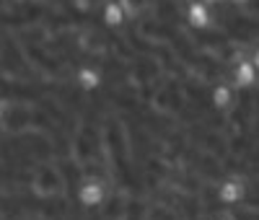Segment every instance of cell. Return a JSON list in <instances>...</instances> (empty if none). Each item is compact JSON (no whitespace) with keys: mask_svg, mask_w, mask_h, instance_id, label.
<instances>
[{"mask_svg":"<svg viewBox=\"0 0 259 220\" xmlns=\"http://www.w3.org/2000/svg\"><path fill=\"white\" fill-rule=\"evenodd\" d=\"M75 200H78L80 207H89V210L101 207V205L106 202V187H104L101 182H96V179H85V182L75 189Z\"/></svg>","mask_w":259,"mask_h":220,"instance_id":"1","label":"cell"},{"mask_svg":"<svg viewBox=\"0 0 259 220\" xmlns=\"http://www.w3.org/2000/svg\"><path fill=\"white\" fill-rule=\"evenodd\" d=\"M184 21H187L192 29L205 31V29L212 26V8L205 6L202 0H189L187 8H184Z\"/></svg>","mask_w":259,"mask_h":220,"instance_id":"2","label":"cell"},{"mask_svg":"<svg viewBox=\"0 0 259 220\" xmlns=\"http://www.w3.org/2000/svg\"><path fill=\"white\" fill-rule=\"evenodd\" d=\"M246 182L244 179H223L218 184V192H215V197H218L221 205H239L246 200Z\"/></svg>","mask_w":259,"mask_h":220,"instance_id":"3","label":"cell"},{"mask_svg":"<svg viewBox=\"0 0 259 220\" xmlns=\"http://www.w3.org/2000/svg\"><path fill=\"white\" fill-rule=\"evenodd\" d=\"M259 83V73L254 70L251 60H241L239 65L233 68V75H231V88L233 91H249Z\"/></svg>","mask_w":259,"mask_h":220,"instance_id":"4","label":"cell"},{"mask_svg":"<svg viewBox=\"0 0 259 220\" xmlns=\"http://www.w3.org/2000/svg\"><path fill=\"white\" fill-rule=\"evenodd\" d=\"M73 85L78 88V91L91 94V91H96V88L101 85V75H99V70L89 68V65H80V68L73 73Z\"/></svg>","mask_w":259,"mask_h":220,"instance_id":"5","label":"cell"},{"mask_svg":"<svg viewBox=\"0 0 259 220\" xmlns=\"http://www.w3.org/2000/svg\"><path fill=\"white\" fill-rule=\"evenodd\" d=\"M233 99H236V91L231 88V83H218V85L210 91V104H212V109H218V112H226V109H231Z\"/></svg>","mask_w":259,"mask_h":220,"instance_id":"6","label":"cell"},{"mask_svg":"<svg viewBox=\"0 0 259 220\" xmlns=\"http://www.w3.org/2000/svg\"><path fill=\"white\" fill-rule=\"evenodd\" d=\"M99 21H101L106 29H119V26L124 24V13H122V8H119L117 0L104 3V8H101V13H99Z\"/></svg>","mask_w":259,"mask_h":220,"instance_id":"7","label":"cell"},{"mask_svg":"<svg viewBox=\"0 0 259 220\" xmlns=\"http://www.w3.org/2000/svg\"><path fill=\"white\" fill-rule=\"evenodd\" d=\"M8 114H11V101L6 96H0V124L8 119Z\"/></svg>","mask_w":259,"mask_h":220,"instance_id":"8","label":"cell"},{"mask_svg":"<svg viewBox=\"0 0 259 220\" xmlns=\"http://www.w3.org/2000/svg\"><path fill=\"white\" fill-rule=\"evenodd\" d=\"M249 60H251V65H254V70H256V73H259V50H254V52H251V57H249Z\"/></svg>","mask_w":259,"mask_h":220,"instance_id":"9","label":"cell"},{"mask_svg":"<svg viewBox=\"0 0 259 220\" xmlns=\"http://www.w3.org/2000/svg\"><path fill=\"white\" fill-rule=\"evenodd\" d=\"M228 3H233V6H246V3H251V0H228Z\"/></svg>","mask_w":259,"mask_h":220,"instance_id":"10","label":"cell"},{"mask_svg":"<svg viewBox=\"0 0 259 220\" xmlns=\"http://www.w3.org/2000/svg\"><path fill=\"white\" fill-rule=\"evenodd\" d=\"M202 3H205V6H210V8H212V6H218V3H223V0H202Z\"/></svg>","mask_w":259,"mask_h":220,"instance_id":"11","label":"cell"},{"mask_svg":"<svg viewBox=\"0 0 259 220\" xmlns=\"http://www.w3.org/2000/svg\"><path fill=\"white\" fill-rule=\"evenodd\" d=\"M231 212H226V215H221V217H215V220H233V217H228Z\"/></svg>","mask_w":259,"mask_h":220,"instance_id":"12","label":"cell"},{"mask_svg":"<svg viewBox=\"0 0 259 220\" xmlns=\"http://www.w3.org/2000/svg\"><path fill=\"white\" fill-rule=\"evenodd\" d=\"M6 3H18V0H6Z\"/></svg>","mask_w":259,"mask_h":220,"instance_id":"13","label":"cell"}]
</instances>
